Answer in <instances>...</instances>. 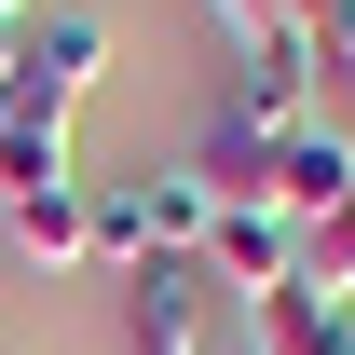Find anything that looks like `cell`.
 I'll use <instances>...</instances> for the list:
<instances>
[{
	"label": "cell",
	"instance_id": "6da1fadb",
	"mask_svg": "<svg viewBox=\"0 0 355 355\" xmlns=\"http://www.w3.org/2000/svg\"><path fill=\"white\" fill-rule=\"evenodd\" d=\"M96 83H110V14H83V0H42V14L14 28V96H0V110H28V123H69Z\"/></svg>",
	"mask_w": 355,
	"mask_h": 355
},
{
	"label": "cell",
	"instance_id": "7a4b0ae2",
	"mask_svg": "<svg viewBox=\"0 0 355 355\" xmlns=\"http://www.w3.org/2000/svg\"><path fill=\"white\" fill-rule=\"evenodd\" d=\"M260 205L287 232H314L328 205H355V137H328V123H287L273 137V164H260Z\"/></svg>",
	"mask_w": 355,
	"mask_h": 355
},
{
	"label": "cell",
	"instance_id": "3957f363",
	"mask_svg": "<svg viewBox=\"0 0 355 355\" xmlns=\"http://www.w3.org/2000/svg\"><path fill=\"white\" fill-rule=\"evenodd\" d=\"M219 301H232V287L205 260H150V273H137V355H219V342H205Z\"/></svg>",
	"mask_w": 355,
	"mask_h": 355
},
{
	"label": "cell",
	"instance_id": "277c9868",
	"mask_svg": "<svg viewBox=\"0 0 355 355\" xmlns=\"http://www.w3.org/2000/svg\"><path fill=\"white\" fill-rule=\"evenodd\" d=\"M314 83H328V55H314V28H273V42H246V83H232V110L260 137L314 123Z\"/></svg>",
	"mask_w": 355,
	"mask_h": 355
},
{
	"label": "cell",
	"instance_id": "5b68a950",
	"mask_svg": "<svg viewBox=\"0 0 355 355\" xmlns=\"http://www.w3.org/2000/svg\"><path fill=\"white\" fill-rule=\"evenodd\" d=\"M205 273H219L232 301H260V287H287V273H301V232L273 219V205H219V232H205Z\"/></svg>",
	"mask_w": 355,
	"mask_h": 355
},
{
	"label": "cell",
	"instance_id": "8992f818",
	"mask_svg": "<svg viewBox=\"0 0 355 355\" xmlns=\"http://www.w3.org/2000/svg\"><path fill=\"white\" fill-rule=\"evenodd\" d=\"M246 355H355V314L314 287H260L246 301Z\"/></svg>",
	"mask_w": 355,
	"mask_h": 355
},
{
	"label": "cell",
	"instance_id": "52a82bcc",
	"mask_svg": "<svg viewBox=\"0 0 355 355\" xmlns=\"http://www.w3.org/2000/svg\"><path fill=\"white\" fill-rule=\"evenodd\" d=\"M137 205H150V260H205V232H219L205 164H150V178H137Z\"/></svg>",
	"mask_w": 355,
	"mask_h": 355
},
{
	"label": "cell",
	"instance_id": "ba28073f",
	"mask_svg": "<svg viewBox=\"0 0 355 355\" xmlns=\"http://www.w3.org/2000/svg\"><path fill=\"white\" fill-rule=\"evenodd\" d=\"M83 260L96 273H150V205H137V178H83Z\"/></svg>",
	"mask_w": 355,
	"mask_h": 355
},
{
	"label": "cell",
	"instance_id": "9c48e42d",
	"mask_svg": "<svg viewBox=\"0 0 355 355\" xmlns=\"http://www.w3.org/2000/svg\"><path fill=\"white\" fill-rule=\"evenodd\" d=\"M55 191H83V178H69V123L0 110V205H55Z\"/></svg>",
	"mask_w": 355,
	"mask_h": 355
},
{
	"label": "cell",
	"instance_id": "30bf717a",
	"mask_svg": "<svg viewBox=\"0 0 355 355\" xmlns=\"http://www.w3.org/2000/svg\"><path fill=\"white\" fill-rule=\"evenodd\" d=\"M0 232H14L28 273H83V191H55V205H0Z\"/></svg>",
	"mask_w": 355,
	"mask_h": 355
},
{
	"label": "cell",
	"instance_id": "8fae6325",
	"mask_svg": "<svg viewBox=\"0 0 355 355\" xmlns=\"http://www.w3.org/2000/svg\"><path fill=\"white\" fill-rule=\"evenodd\" d=\"M287 287H314V301L355 314V205H328V219L301 232V273H287Z\"/></svg>",
	"mask_w": 355,
	"mask_h": 355
},
{
	"label": "cell",
	"instance_id": "7c38bea8",
	"mask_svg": "<svg viewBox=\"0 0 355 355\" xmlns=\"http://www.w3.org/2000/svg\"><path fill=\"white\" fill-rule=\"evenodd\" d=\"M219 14H232V42H273V28H314L328 0H219Z\"/></svg>",
	"mask_w": 355,
	"mask_h": 355
},
{
	"label": "cell",
	"instance_id": "4fadbf2b",
	"mask_svg": "<svg viewBox=\"0 0 355 355\" xmlns=\"http://www.w3.org/2000/svg\"><path fill=\"white\" fill-rule=\"evenodd\" d=\"M314 55H328V69H355V0H328V14H314Z\"/></svg>",
	"mask_w": 355,
	"mask_h": 355
},
{
	"label": "cell",
	"instance_id": "5bb4252c",
	"mask_svg": "<svg viewBox=\"0 0 355 355\" xmlns=\"http://www.w3.org/2000/svg\"><path fill=\"white\" fill-rule=\"evenodd\" d=\"M28 14H42V0H0V28H28Z\"/></svg>",
	"mask_w": 355,
	"mask_h": 355
},
{
	"label": "cell",
	"instance_id": "9a60e30c",
	"mask_svg": "<svg viewBox=\"0 0 355 355\" xmlns=\"http://www.w3.org/2000/svg\"><path fill=\"white\" fill-rule=\"evenodd\" d=\"M0 96H14V28H0Z\"/></svg>",
	"mask_w": 355,
	"mask_h": 355
},
{
	"label": "cell",
	"instance_id": "2e32d148",
	"mask_svg": "<svg viewBox=\"0 0 355 355\" xmlns=\"http://www.w3.org/2000/svg\"><path fill=\"white\" fill-rule=\"evenodd\" d=\"M219 355H246V328H232V342H219Z\"/></svg>",
	"mask_w": 355,
	"mask_h": 355
}]
</instances>
